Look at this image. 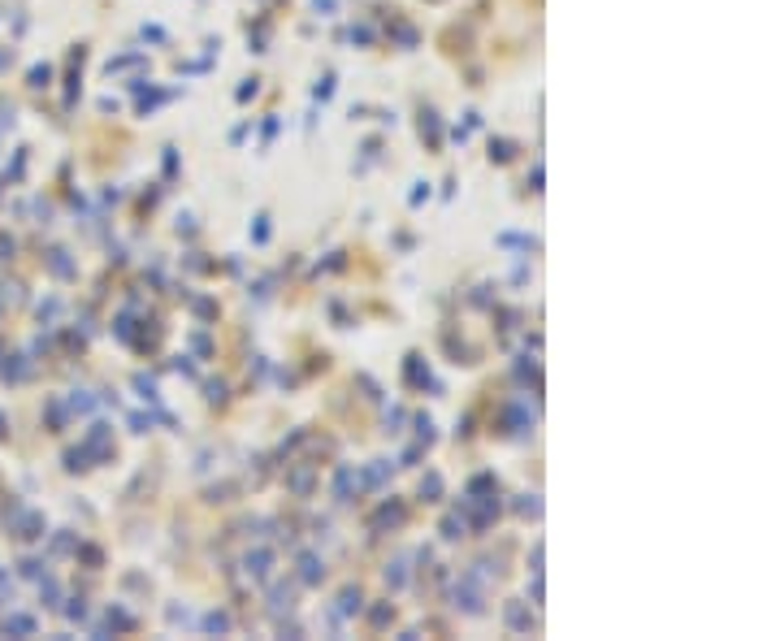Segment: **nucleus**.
I'll return each instance as SVG.
<instances>
[]
</instances>
